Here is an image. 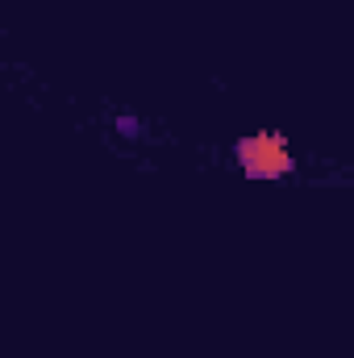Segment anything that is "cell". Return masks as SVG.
Instances as JSON below:
<instances>
[{
    "label": "cell",
    "mask_w": 354,
    "mask_h": 358,
    "mask_svg": "<svg viewBox=\"0 0 354 358\" xmlns=\"http://www.w3.org/2000/svg\"><path fill=\"white\" fill-rule=\"evenodd\" d=\"M234 159H238V167L250 179H283V176H292V167H296L288 138L275 134V129H259V134L238 138L234 142Z\"/></svg>",
    "instance_id": "6da1fadb"
}]
</instances>
